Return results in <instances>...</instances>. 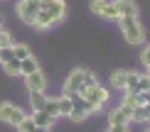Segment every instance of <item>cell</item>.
<instances>
[{
	"label": "cell",
	"instance_id": "5b68a950",
	"mask_svg": "<svg viewBox=\"0 0 150 132\" xmlns=\"http://www.w3.org/2000/svg\"><path fill=\"white\" fill-rule=\"evenodd\" d=\"M25 120V110L22 108H17L15 103H0V122H5V125H12V127H17Z\"/></svg>",
	"mask_w": 150,
	"mask_h": 132
},
{
	"label": "cell",
	"instance_id": "d6986e66",
	"mask_svg": "<svg viewBox=\"0 0 150 132\" xmlns=\"http://www.w3.org/2000/svg\"><path fill=\"white\" fill-rule=\"evenodd\" d=\"M12 54H15V59H25V56H30L32 52H30L25 44H12Z\"/></svg>",
	"mask_w": 150,
	"mask_h": 132
},
{
	"label": "cell",
	"instance_id": "2e32d148",
	"mask_svg": "<svg viewBox=\"0 0 150 132\" xmlns=\"http://www.w3.org/2000/svg\"><path fill=\"white\" fill-rule=\"evenodd\" d=\"M57 103H59V115H67V117H69V112H71V98L62 93V96L57 98Z\"/></svg>",
	"mask_w": 150,
	"mask_h": 132
},
{
	"label": "cell",
	"instance_id": "484cf974",
	"mask_svg": "<svg viewBox=\"0 0 150 132\" xmlns=\"http://www.w3.org/2000/svg\"><path fill=\"white\" fill-rule=\"evenodd\" d=\"M0 27H3V17H0Z\"/></svg>",
	"mask_w": 150,
	"mask_h": 132
},
{
	"label": "cell",
	"instance_id": "9a60e30c",
	"mask_svg": "<svg viewBox=\"0 0 150 132\" xmlns=\"http://www.w3.org/2000/svg\"><path fill=\"white\" fill-rule=\"evenodd\" d=\"M45 91H30V105H32V110H42L45 108Z\"/></svg>",
	"mask_w": 150,
	"mask_h": 132
},
{
	"label": "cell",
	"instance_id": "cb8c5ba5",
	"mask_svg": "<svg viewBox=\"0 0 150 132\" xmlns=\"http://www.w3.org/2000/svg\"><path fill=\"white\" fill-rule=\"evenodd\" d=\"M32 132H49V127H40V125H35V130Z\"/></svg>",
	"mask_w": 150,
	"mask_h": 132
},
{
	"label": "cell",
	"instance_id": "8992f818",
	"mask_svg": "<svg viewBox=\"0 0 150 132\" xmlns=\"http://www.w3.org/2000/svg\"><path fill=\"white\" fill-rule=\"evenodd\" d=\"M150 88V76L148 73H138V71H128V83L123 91L126 93H140Z\"/></svg>",
	"mask_w": 150,
	"mask_h": 132
},
{
	"label": "cell",
	"instance_id": "8fae6325",
	"mask_svg": "<svg viewBox=\"0 0 150 132\" xmlns=\"http://www.w3.org/2000/svg\"><path fill=\"white\" fill-rule=\"evenodd\" d=\"M25 86H27V91H45L47 78H45V73H42V71L27 73V76H25Z\"/></svg>",
	"mask_w": 150,
	"mask_h": 132
},
{
	"label": "cell",
	"instance_id": "7402d4cb",
	"mask_svg": "<svg viewBox=\"0 0 150 132\" xmlns=\"http://www.w3.org/2000/svg\"><path fill=\"white\" fill-rule=\"evenodd\" d=\"M8 44H12V37L5 27H0V47H8Z\"/></svg>",
	"mask_w": 150,
	"mask_h": 132
},
{
	"label": "cell",
	"instance_id": "30bf717a",
	"mask_svg": "<svg viewBox=\"0 0 150 132\" xmlns=\"http://www.w3.org/2000/svg\"><path fill=\"white\" fill-rule=\"evenodd\" d=\"M113 8L118 17H135L138 15V3L135 0H113Z\"/></svg>",
	"mask_w": 150,
	"mask_h": 132
},
{
	"label": "cell",
	"instance_id": "4fadbf2b",
	"mask_svg": "<svg viewBox=\"0 0 150 132\" xmlns=\"http://www.w3.org/2000/svg\"><path fill=\"white\" fill-rule=\"evenodd\" d=\"M126 83H128V71H126V68H118V71L111 73V88H116V91L123 93Z\"/></svg>",
	"mask_w": 150,
	"mask_h": 132
},
{
	"label": "cell",
	"instance_id": "f1b7e54d",
	"mask_svg": "<svg viewBox=\"0 0 150 132\" xmlns=\"http://www.w3.org/2000/svg\"><path fill=\"white\" fill-rule=\"evenodd\" d=\"M106 132H108V130H106Z\"/></svg>",
	"mask_w": 150,
	"mask_h": 132
},
{
	"label": "cell",
	"instance_id": "6da1fadb",
	"mask_svg": "<svg viewBox=\"0 0 150 132\" xmlns=\"http://www.w3.org/2000/svg\"><path fill=\"white\" fill-rule=\"evenodd\" d=\"M64 17H67L64 0H40V12L35 15L32 24L37 29H49L52 24H59Z\"/></svg>",
	"mask_w": 150,
	"mask_h": 132
},
{
	"label": "cell",
	"instance_id": "83f0119b",
	"mask_svg": "<svg viewBox=\"0 0 150 132\" xmlns=\"http://www.w3.org/2000/svg\"><path fill=\"white\" fill-rule=\"evenodd\" d=\"M0 49H3V47H0Z\"/></svg>",
	"mask_w": 150,
	"mask_h": 132
},
{
	"label": "cell",
	"instance_id": "44dd1931",
	"mask_svg": "<svg viewBox=\"0 0 150 132\" xmlns=\"http://www.w3.org/2000/svg\"><path fill=\"white\" fill-rule=\"evenodd\" d=\"M35 130V122H32V117H27L25 115V120L17 125V132H32Z\"/></svg>",
	"mask_w": 150,
	"mask_h": 132
},
{
	"label": "cell",
	"instance_id": "5bb4252c",
	"mask_svg": "<svg viewBox=\"0 0 150 132\" xmlns=\"http://www.w3.org/2000/svg\"><path fill=\"white\" fill-rule=\"evenodd\" d=\"M54 120H57V117L49 115V112H45V110H35V112H32V122L40 125V127H52Z\"/></svg>",
	"mask_w": 150,
	"mask_h": 132
},
{
	"label": "cell",
	"instance_id": "ffe728a7",
	"mask_svg": "<svg viewBox=\"0 0 150 132\" xmlns=\"http://www.w3.org/2000/svg\"><path fill=\"white\" fill-rule=\"evenodd\" d=\"M10 59H15V54H12V44H8V47L0 49V64H5V61H10Z\"/></svg>",
	"mask_w": 150,
	"mask_h": 132
},
{
	"label": "cell",
	"instance_id": "277c9868",
	"mask_svg": "<svg viewBox=\"0 0 150 132\" xmlns=\"http://www.w3.org/2000/svg\"><path fill=\"white\" fill-rule=\"evenodd\" d=\"M79 93H81V98H86L89 103H93L98 110L108 103V91L98 86V81H96V83H91V86H86V88H81Z\"/></svg>",
	"mask_w": 150,
	"mask_h": 132
},
{
	"label": "cell",
	"instance_id": "9c48e42d",
	"mask_svg": "<svg viewBox=\"0 0 150 132\" xmlns=\"http://www.w3.org/2000/svg\"><path fill=\"white\" fill-rule=\"evenodd\" d=\"M128 125H130V120L118 108L111 110V115H108V132H130Z\"/></svg>",
	"mask_w": 150,
	"mask_h": 132
},
{
	"label": "cell",
	"instance_id": "7c38bea8",
	"mask_svg": "<svg viewBox=\"0 0 150 132\" xmlns=\"http://www.w3.org/2000/svg\"><path fill=\"white\" fill-rule=\"evenodd\" d=\"M35 71H40V61H37L32 54L20 59V76H27V73H35Z\"/></svg>",
	"mask_w": 150,
	"mask_h": 132
},
{
	"label": "cell",
	"instance_id": "4316f807",
	"mask_svg": "<svg viewBox=\"0 0 150 132\" xmlns=\"http://www.w3.org/2000/svg\"><path fill=\"white\" fill-rule=\"evenodd\" d=\"M148 132H150V127H148Z\"/></svg>",
	"mask_w": 150,
	"mask_h": 132
},
{
	"label": "cell",
	"instance_id": "7a4b0ae2",
	"mask_svg": "<svg viewBox=\"0 0 150 132\" xmlns=\"http://www.w3.org/2000/svg\"><path fill=\"white\" fill-rule=\"evenodd\" d=\"M118 22H121L123 39H126L128 44H143V39H145V29H143L138 15L135 17H118Z\"/></svg>",
	"mask_w": 150,
	"mask_h": 132
},
{
	"label": "cell",
	"instance_id": "603a6c76",
	"mask_svg": "<svg viewBox=\"0 0 150 132\" xmlns=\"http://www.w3.org/2000/svg\"><path fill=\"white\" fill-rule=\"evenodd\" d=\"M140 61H143V66H148V64H150V44H148V47H143V52H140Z\"/></svg>",
	"mask_w": 150,
	"mask_h": 132
},
{
	"label": "cell",
	"instance_id": "52a82bcc",
	"mask_svg": "<svg viewBox=\"0 0 150 132\" xmlns=\"http://www.w3.org/2000/svg\"><path fill=\"white\" fill-rule=\"evenodd\" d=\"M15 10H17V17H20L25 24H32L35 15L40 12V0H20Z\"/></svg>",
	"mask_w": 150,
	"mask_h": 132
},
{
	"label": "cell",
	"instance_id": "ba28073f",
	"mask_svg": "<svg viewBox=\"0 0 150 132\" xmlns=\"http://www.w3.org/2000/svg\"><path fill=\"white\" fill-rule=\"evenodd\" d=\"M91 10L96 12L98 17H106V20H118L113 0H91Z\"/></svg>",
	"mask_w": 150,
	"mask_h": 132
},
{
	"label": "cell",
	"instance_id": "d4e9b609",
	"mask_svg": "<svg viewBox=\"0 0 150 132\" xmlns=\"http://www.w3.org/2000/svg\"><path fill=\"white\" fill-rule=\"evenodd\" d=\"M145 73H148V76H150V64H148V71H145Z\"/></svg>",
	"mask_w": 150,
	"mask_h": 132
},
{
	"label": "cell",
	"instance_id": "ac0fdd59",
	"mask_svg": "<svg viewBox=\"0 0 150 132\" xmlns=\"http://www.w3.org/2000/svg\"><path fill=\"white\" fill-rule=\"evenodd\" d=\"M45 112H49V115H54V117H59V103H57V98H47L45 100V108H42Z\"/></svg>",
	"mask_w": 150,
	"mask_h": 132
},
{
	"label": "cell",
	"instance_id": "e0dca14e",
	"mask_svg": "<svg viewBox=\"0 0 150 132\" xmlns=\"http://www.w3.org/2000/svg\"><path fill=\"white\" fill-rule=\"evenodd\" d=\"M3 68H5V73H8V76H20V59H10V61H5Z\"/></svg>",
	"mask_w": 150,
	"mask_h": 132
},
{
	"label": "cell",
	"instance_id": "3957f363",
	"mask_svg": "<svg viewBox=\"0 0 150 132\" xmlns=\"http://www.w3.org/2000/svg\"><path fill=\"white\" fill-rule=\"evenodd\" d=\"M91 83H96V73L91 68H74L64 81V91H81Z\"/></svg>",
	"mask_w": 150,
	"mask_h": 132
}]
</instances>
